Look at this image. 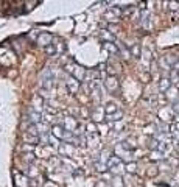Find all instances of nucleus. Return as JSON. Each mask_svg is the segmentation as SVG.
I'll list each match as a JSON object with an SVG mask.
<instances>
[{
  "label": "nucleus",
  "mask_w": 179,
  "mask_h": 187,
  "mask_svg": "<svg viewBox=\"0 0 179 187\" xmlns=\"http://www.w3.org/2000/svg\"><path fill=\"white\" fill-rule=\"evenodd\" d=\"M173 111H175L176 114H179V103H176V104H173Z\"/></svg>",
  "instance_id": "2"
},
{
  "label": "nucleus",
  "mask_w": 179,
  "mask_h": 187,
  "mask_svg": "<svg viewBox=\"0 0 179 187\" xmlns=\"http://www.w3.org/2000/svg\"><path fill=\"white\" fill-rule=\"evenodd\" d=\"M168 86H170L168 80H162V81H160V89H162V91H167V89H168Z\"/></svg>",
  "instance_id": "1"
}]
</instances>
